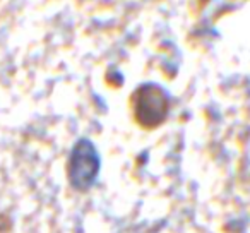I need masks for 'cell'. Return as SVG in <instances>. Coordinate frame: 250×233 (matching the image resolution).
I'll use <instances>...</instances> for the list:
<instances>
[{"label":"cell","mask_w":250,"mask_h":233,"mask_svg":"<svg viewBox=\"0 0 250 233\" xmlns=\"http://www.w3.org/2000/svg\"><path fill=\"white\" fill-rule=\"evenodd\" d=\"M137 120L141 124H160L167 115V100L158 87L146 86L137 96Z\"/></svg>","instance_id":"1"}]
</instances>
